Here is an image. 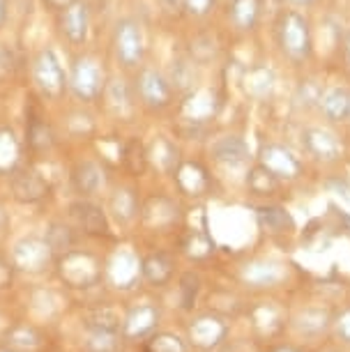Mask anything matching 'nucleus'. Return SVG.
<instances>
[{"mask_svg": "<svg viewBox=\"0 0 350 352\" xmlns=\"http://www.w3.org/2000/svg\"><path fill=\"white\" fill-rule=\"evenodd\" d=\"M111 76V58L107 51L85 46L67 53V81L69 99L85 106H97Z\"/></svg>", "mask_w": 350, "mask_h": 352, "instance_id": "obj_1", "label": "nucleus"}, {"mask_svg": "<svg viewBox=\"0 0 350 352\" xmlns=\"http://www.w3.org/2000/svg\"><path fill=\"white\" fill-rule=\"evenodd\" d=\"M28 81L30 90L51 109H58L69 99L67 63L63 60L56 44H42L30 53Z\"/></svg>", "mask_w": 350, "mask_h": 352, "instance_id": "obj_2", "label": "nucleus"}, {"mask_svg": "<svg viewBox=\"0 0 350 352\" xmlns=\"http://www.w3.org/2000/svg\"><path fill=\"white\" fill-rule=\"evenodd\" d=\"M107 53L113 63V69L134 74L148 60V35H145V25L141 19L134 14L118 16L111 25Z\"/></svg>", "mask_w": 350, "mask_h": 352, "instance_id": "obj_3", "label": "nucleus"}, {"mask_svg": "<svg viewBox=\"0 0 350 352\" xmlns=\"http://www.w3.org/2000/svg\"><path fill=\"white\" fill-rule=\"evenodd\" d=\"M28 162H42L49 159L61 145L56 120L51 116V106H46L35 92H28L23 106V129H21Z\"/></svg>", "mask_w": 350, "mask_h": 352, "instance_id": "obj_4", "label": "nucleus"}, {"mask_svg": "<svg viewBox=\"0 0 350 352\" xmlns=\"http://www.w3.org/2000/svg\"><path fill=\"white\" fill-rule=\"evenodd\" d=\"M223 99L221 92L215 85L201 83L194 90H189L187 95H182L175 104V118L180 124L182 136H194L198 131H206L221 113Z\"/></svg>", "mask_w": 350, "mask_h": 352, "instance_id": "obj_5", "label": "nucleus"}, {"mask_svg": "<svg viewBox=\"0 0 350 352\" xmlns=\"http://www.w3.org/2000/svg\"><path fill=\"white\" fill-rule=\"evenodd\" d=\"M274 39L283 60L290 65H305L314 53V28L302 10L286 8L276 16Z\"/></svg>", "mask_w": 350, "mask_h": 352, "instance_id": "obj_6", "label": "nucleus"}, {"mask_svg": "<svg viewBox=\"0 0 350 352\" xmlns=\"http://www.w3.org/2000/svg\"><path fill=\"white\" fill-rule=\"evenodd\" d=\"M131 83H134L138 109H141V113H148V116H153V118L173 111L177 99H180L175 88L171 85L166 72L155 63L145 60L141 67L131 74Z\"/></svg>", "mask_w": 350, "mask_h": 352, "instance_id": "obj_7", "label": "nucleus"}, {"mask_svg": "<svg viewBox=\"0 0 350 352\" xmlns=\"http://www.w3.org/2000/svg\"><path fill=\"white\" fill-rule=\"evenodd\" d=\"M97 111L109 122L124 127V124H134L138 113V102L134 83H131V74H124L120 69H111V76L107 81V88L102 92V99L97 104Z\"/></svg>", "mask_w": 350, "mask_h": 352, "instance_id": "obj_8", "label": "nucleus"}, {"mask_svg": "<svg viewBox=\"0 0 350 352\" xmlns=\"http://www.w3.org/2000/svg\"><path fill=\"white\" fill-rule=\"evenodd\" d=\"M51 19H54L58 44L65 46L67 53L90 46L92 30H95V12H92L90 0H74L69 8H65Z\"/></svg>", "mask_w": 350, "mask_h": 352, "instance_id": "obj_9", "label": "nucleus"}, {"mask_svg": "<svg viewBox=\"0 0 350 352\" xmlns=\"http://www.w3.org/2000/svg\"><path fill=\"white\" fill-rule=\"evenodd\" d=\"M99 111L97 106L78 104L74 99H67L56 109V129L61 136V143H92L102 131L99 124Z\"/></svg>", "mask_w": 350, "mask_h": 352, "instance_id": "obj_10", "label": "nucleus"}, {"mask_svg": "<svg viewBox=\"0 0 350 352\" xmlns=\"http://www.w3.org/2000/svg\"><path fill=\"white\" fill-rule=\"evenodd\" d=\"M56 274L67 288L85 290L104 278V261L90 249L74 247L56 258Z\"/></svg>", "mask_w": 350, "mask_h": 352, "instance_id": "obj_11", "label": "nucleus"}, {"mask_svg": "<svg viewBox=\"0 0 350 352\" xmlns=\"http://www.w3.org/2000/svg\"><path fill=\"white\" fill-rule=\"evenodd\" d=\"M10 263L14 272H23V274H44L46 270H51L56 265V251L51 249V244L46 242L44 235L30 232L23 235L10 247Z\"/></svg>", "mask_w": 350, "mask_h": 352, "instance_id": "obj_12", "label": "nucleus"}, {"mask_svg": "<svg viewBox=\"0 0 350 352\" xmlns=\"http://www.w3.org/2000/svg\"><path fill=\"white\" fill-rule=\"evenodd\" d=\"M69 187L78 198H97L109 189V168L97 155H81L69 164Z\"/></svg>", "mask_w": 350, "mask_h": 352, "instance_id": "obj_13", "label": "nucleus"}, {"mask_svg": "<svg viewBox=\"0 0 350 352\" xmlns=\"http://www.w3.org/2000/svg\"><path fill=\"white\" fill-rule=\"evenodd\" d=\"M67 221L78 230L83 237H113L111 230V217L107 205H102L97 198H74L67 205Z\"/></svg>", "mask_w": 350, "mask_h": 352, "instance_id": "obj_14", "label": "nucleus"}, {"mask_svg": "<svg viewBox=\"0 0 350 352\" xmlns=\"http://www.w3.org/2000/svg\"><path fill=\"white\" fill-rule=\"evenodd\" d=\"M8 184L19 205H39L51 196V180L37 168V162H25L8 177Z\"/></svg>", "mask_w": 350, "mask_h": 352, "instance_id": "obj_15", "label": "nucleus"}, {"mask_svg": "<svg viewBox=\"0 0 350 352\" xmlns=\"http://www.w3.org/2000/svg\"><path fill=\"white\" fill-rule=\"evenodd\" d=\"M256 164H261L263 168H267L272 175L279 180H297L305 173V162L300 155L286 143L279 141H265L261 145L259 155H256Z\"/></svg>", "mask_w": 350, "mask_h": 352, "instance_id": "obj_16", "label": "nucleus"}, {"mask_svg": "<svg viewBox=\"0 0 350 352\" xmlns=\"http://www.w3.org/2000/svg\"><path fill=\"white\" fill-rule=\"evenodd\" d=\"M300 143L318 164H336L343 157V141L329 124H307L300 131Z\"/></svg>", "mask_w": 350, "mask_h": 352, "instance_id": "obj_17", "label": "nucleus"}, {"mask_svg": "<svg viewBox=\"0 0 350 352\" xmlns=\"http://www.w3.org/2000/svg\"><path fill=\"white\" fill-rule=\"evenodd\" d=\"M240 90L249 102L256 104H270L279 88V76L272 65L267 63H256L252 67H244L240 74Z\"/></svg>", "mask_w": 350, "mask_h": 352, "instance_id": "obj_18", "label": "nucleus"}, {"mask_svg": "<svg viewBox=\"0 0 350 352\" xmlns=\"http://www.w3.org/2000/svg\"><path fill=\"white\" fill-rule=\"evenodd\" d=\"M210 162L226 170H240L249 164L252 152L240 134H219L208 141Z\"/></svg>", "mask_w": 350, "mask_h": 352, "instance_id": "obj_19", "label": "nucleus"}, {"mask_svg": "<svg viewBox=\"0 0 350 352\" xmlns=\"http://www.w3.org/2000/svg\"><path fill=\"white\" fill-rule=\"evenodd\" d=\"M173 180L177 191L187 198H203L212 189V173L208 170V166L201 159L194 157H182V162L177 164L173 173Z\"/></svg>", "mask_w": 350, "mask_h": 352, "instance_id": "obj_20", "label": "nucleus"}, {"mask_svg": "<svg viewBox=\"0 0 350 352\" xmlns=\"http://www.w3.org/2000/svg\"><path fill=\"white\" fill-rule=\"evenodd\" d=\"M107 212L118 226H131L141 217V196L134 184L120 182L107 189Z\"/></svg>", "mask_w": 350, "mask_h": 352, "instance_id": "obj_21", "label": "nucleus"}, {"mask_svg": "<svg viewBox=\"0 0 350 352\" xmlns=\"http://www.w3.org/2000/svg\"><path fill=\"white\" fill-rule=\"evenodd\" d=\"M25 162H28V152H25L21 129H17L10 120H0V177L8 180Z\"/></svg>", "mask_w": 350, "mask_h": 352, "instance_id": "obj_22", "label": "nucleus"}, {"mask_svg": "<svg viewBox=\"0 0 350 352\" xmlns=\"http://www.w3.org/2000/svg\"><path fill=\"white\" fill-rule=\"evenodd\" d=\"M104 278L116 288H131L141 278V258L129 249H118L104 261Z\"/></svg>", "mask_w": 350, "mask_h": 352, "instance_id": "obj_23", "label": "nucleus"}, {"mask_svg": "<svg viewBox=\"0 0 350 352\" xmlns=\"http://www.w3.org/2000/svg\"><path fill=\"white\" fill-rule=\"evenodd\" d=\"M182 162V152L177 148L175 138L168 134H155L153 141L148 143V164L162 175H171Z\"/></svg>", "mask_w": 350, "mask_h": 352, "instance_id": "obj_24", "label": "nucleus"}, {"mask_svg": "<svg viewBox=\"0 0 350 352\" xmlns=\"http://www.w3.org/2000/svg\"><path fill=\"white\" fill-rule=\"evenodd\" d=\"M316 111L327 124L350 122V88L348 85H325Z\"/></svg>", "mask_w": 350, "mask_h": 352, "instance_id": "obj_25", "label": "nucleus"}, {"mask_svg": "<svg viewBox=\"0 0 350 352\" xmlns=\"http://www.w3.org/2000/svg\"><path fill=\"white\" fill-rule=\"evenodd\" d=\"M226 23L235 35H252L261 25V3L259 0H228Z\"/></svg>", "mask_w": 350, "mask_h": 352, "instance_id": "obj_26", "label": "nucleus"}, {"mask_svg": "<svg viewBox=\"0 0 350 352\" xmlns=\"http://www.w3.org/2000/svg\"><path fill=\"white\" fill-rule=\"evenodd\" d=\"M201 69H203L201 65H196L189 58V53L184 51L180 56H175L164 72H166L171 85L175 88L177 97H182V95H187L189 90H194L196 85H201Z\"/></svg>", "mask_w": 350, "mask_h": 352, "instance_id": "obj_27", "label": "nucleus"}, {"mask_svg": "<svg viewBox=\"0 0 350 352\" xmlns=\"http://www.w3.org/2000/svg\"><path fill=\"white\" fill-rule=\"evenodd\" d=\"M177 205L173 198L168 196H153L145 203H141V221L148 226V228L155 230H166L168 226L175 223L177 219Z\"/></svg>", "mask_w": 350, "mask_h": 352, "instance_id": "obj_28", "label": "nucleus"}, {"mask_svg": "<svg viewBox=\"0 0 350 352\" xmlns=\"http://www.w3.org/2000/svg\"><path fill=\"white\" fill-rule=\"evenodd\" d=\"M175 272V256L168 251H153L141 258V278L150 285H166L173 278Z\"/></svg>", "mask_w": 350, "mask_h": 352, "instance_id": "obj_29", "label": "nucleus"}, {"mask_svg": "<svg viewBox=\"0 0 350 352\" xmlns=\"http://www.w3.org/2000/svg\"><path fill=\"white\" fill-rule=\"evenodd\" d=\"M120 168H124V173H129L131 177H141L143 173L150 168V164H148V143H143L141 136L124 138Z\"/></svg>", "mask_w": 350, "mask_h": 352, "instance_id": "obj_30", "label": "nucleus"}, {"mask_svg": "<svg viewBox=\"0 0 350 352\" xmlns=\"http://www.w3.org/2000/svg\"><path fill=\"white\" fill-rule=\"evenodd\" d=\"M187 53L189 58L201 67L212 65L221 53V46L217 42V37L212 35V30H201L187 42Z\"/></svg>", "mask_w": 350, "mask_h": 352, "instance_id": "obj_31", "label": "nucleus"}, {"mask_svg": "<svg viewBox=\"0 0 350 352\" xmlns=\"http://www.w3.org/2000/svg\"><path fill=\"white\" fill-rule=\"evenodd\" d=\"M325 90L320 78L316 76H305L300 78L293 90V106L300 113H311L318 109V102H320V95Z\"/></svg>", "mask_w": 350, "mask_h": 352, "instance_id": "obj_32", "label": "nucleus"}, {"mask_svg": "<svg viewBox=\"0 0 350 352\" xmlns=\"http://www.w3.org/2000/svg\"><path fill=\"white\" fill-rule=\"evenodd\" d=\"M44 237H46V242L51 244V249L56 251V256L78 247V230L69 221H61V219H56V221H51L46 226Z\"/></svg>", "mask_w": 350, "mask_h": 352, "instance_id": "obj_33", "label": "nucleus"}, {"mask_svg": "<svg viewBox=\"0 0 350 352\" xmlns=\"http://www.w3.org/2000/svg\"><path fill=\"white\" fill-rule=\"evenodd\" d=\"M226 334V327L219 318H212V316H203L191 324V341L201 348H212L217 345Z\"/></svg>", "mask_w": 350, "mask_h": 352, "instance_id": "obj_34", "label": "nucleus"}, {"mask_svg": "<svg viewBox=\"0 0 350 352\" xmlns=\"http://www.w3.org/2000/svg\"><path fill=\"white\" fill-rule=\"evenodd\" d=\"M247 187L256 196H272L279 191L281 180L276 175H272L267 168H263L261 164H254L247 170Z\"/></svg>", "mask_w": 350, "mask_h": 352, "instance_id": "obj_35", "label": "nucleus"}, {"mask_svg": "<svg viewBox=\"0 0 350 352\" xmlns=\"http://www.w3.org/2000/svg\"><path fill=\"white\" fill-rule=\"evenodd\" d=\"M157 318H160V311H157L153 304H138L136 309H131V314L124 320V327H127L129 336H143L145 331H150L155 327Z\"/></svg>", "mask_w": 350, "mask_h": 352, "instance_id": "obj_36", "label": "nucleus"}, {"mask_svg": "<svg viewBox=\"0 0 350 352\" xmlns=\"http://www.w3.org/2000/svg\"><path fill=\"white\" fill-rule=\"evenodd\" d=\"M259 221L263 226V230H267V232H286L293 228V219H290V214L283 208H276V205L261 208Z\"/></svg>", "mask_w": 350, "mask_h": 352, "instance_id": "obj_37", "label": "nucleus"}, {"mask_svg": "<svg viewBox=\"0 0 350 352\" xmlns=\"http://www.w3.org/2000/svg\"><path fill=\"white\" fill-rule=\"evenodd\" d=\"M279 276H281V270H279V265H274V263H252L244 270V281L256 283V285L274 283Z\"/></svg>", "mask_w": 350, "mask_h": 352, "instance_id": "obj_38", "label": "nucleus"}, {"mask_svg": "<svg viewBox=\"0 0 350 352\" xmlns=\"http://www.w3.org/2000/svg\"><path fill=\"white\" fill-rule=\"evenodd\" d=\"M219 8V0H184V19L196 23L208 21Z\"/></svg>", "mask_w": 350, "mask_h": 352, "instance_id": "obj_39", "label": "nucleus"}, {"mask_svg": "<svg viewBox=\"0 0 350 352\" xmlns=\"http://www.w3.org/2000/svg\"><path fill=\"white\" fill-rule=\"evenodd\" d=\"M184 254L191 256V258H206L212 254V242L206 232H191L184 242Z\"/></svg>", "mask_w": 350, "mask_h": 352, "instance_id": "obj_40", "label": "nucleus"}, {"mask_svg": "<svg viewBox=\"0 0 350 352\" xmlns=\"http://www.w3.org/2000/svg\"><path fill=\"white\" fill-rule=\"evenodd\" d=\"M157 10L166 21H182L184 19V0H157Z\"/></svg>", "mask_w": 350, "mask_h": 352, "instance_id": "obj_41", "label": "nucleus"}, {"mask_svg": "<svg viewBox=\"0 0 350 352\" xmlns=\"http://www.w3.org/2000/svg\"><path fill=\"white\" fill-rule=\"evenodd\" d=\"M150 352H184V345L173 334H160L155 341H150Z\"/></svg>", "mask_w": 350, "mask_h": 352, "instance_id": "obj_42", "label": "nucleus"}, {"mask_svg": "<svg viewBox=\"0 0 350 352\" xmlns=\"http://www.w3.org/2000/svg\"><path fill=\"white\" fill-rule=\"evenodd\" d=\"M198 276L196 274H184L182 278H180V295H182V307L184 309H189L191 304H194V300H196V292H198Z\"/></svg>", "mask_w": 350, "mask_h": 352, "instance_id": "obj_43", "label": "nucleus"}, {"mask_svg": "<svg viewBox=\"0 0 350 352\" xmlns=\"http://www.w3.org/2000/svg\"><path fill=\"white\" fill-rule=\"evenodd\" d=\"M19 69L17 58L12 56V51H0V83H8L14 78Z\"/></svg>", "mask_w": 350, "mask_h": 352, "instance_id": "obj_44", "label": "nucleus"}, {"mask_svg": "<svg viewBox=\"0 0 350 352\" xmlns=\"http://www.w3.org/2000/svg\"><path fill=\"white\" fill-rule=\"evenodd\" d=\"M261 3V21L263 19H270V21H276V16L286 10V0H259Z\"/></svg>", "mask_w": 350, "mask_h": 352, "instance_id": "obj_45", "label": "nucleus"}, {"mask_svg": "<svg viewBox=\"0 0 350 352\" xmlns=\"http://www.w3.org/2000/svg\"><path fill=\"white\" fill-rule=\"evenodd\" d=\"M37 3H39V8L44 10V14L56 16L58 12H63L65 8H69L74 0H37Z\"/></svg>", "mask_w": 350, "mask_h": 352, "instance_id": "obj_46", "label": "nucleus"}, {"mask_svg": "<svg viewBox=\"0 0 350 352\" xmlns=\"http://www.w3.org/2000/svg\"><path fill=\"white\" fill-rule=\"evenodd\" d=\"M12 276H14V267H12L10 258H0V288L10 285Z\"/></svg>", "mask_w": 350, "mask_h": 352, "instance_id": "obj_47", "label": "nucleus"}, {"mask_svg": "<svg viewBox=\"0 0 350 352\" xmlns=\"http://www.w3.org/2000/svg\"><path fill=\"white\" fill-rule=\"evenodd\" d=\"M339 49H341L343 63H346V67H348V72H350V28L343 30L341 42H339Z\"/></svg>", "mask_w": 350, "mask_h": 352, "instance_id": "obj_48", "label": "nucleus"}, {"mask_svg": "<svg viewBox=\"0 0 350 352\" xmlns=\"http://www.w3.org/2000/svg\"><path fill=\"white\" fill-rule=\"evenodd\" d=\"M10 10H12V3H10V0H0V35H3V30H5V28H8Z\"/></svg>", "mask_w": 350, "mask_h": 352, "instance_id": "obj_49", "label": "nucleus"}, {"mask_svg": "<svg viewBox=\"0 0 350 352\" xmlns=\"http://www.w3.org/2000/svg\"><path fill=\"white\" fill-rule=\"evenodd\" d=\"M339 334L350 343V309L339 318Z\"/></svg>", "mask_w": 350, "mask_h": 352, "instance_id": "obj_50", "label": "nucleus"}, {"mask_svg": "<svg viewBox=\"0 0 350 352\" xmlns=\"http://www.w3.org/2000/svg\"><path fill=\"white\" fill-rule=\"evenodd\" d=\"M320 0H286V8H295V10H309L316 8Z\"/></svg>", "mask_w": 350, "mask_h": 352, "instance_id": "obj_51", "label": "nucleus"}, {"mask_svg": "<svg viewBox=\"0 0 350 352\" xmlns=\"http://www.w3.org/2000/svg\"><path fill=\"white\" fill-rule=\"evenodd\" d=\"M0 352H12V350H5V348H0Z\"/></svg>", "mask_w": 350, "mask_h": 352, "instance_id": "obj_52", "label": "nucleus"}, {"mask_svg": "<svg viewBox=\"0 0 350 352\" xmlns=\"http://www.w3.org/2000/svg\"><path fill=\"white\" fill-rule=\"evenodd\" d=\"M281 352H293V350H281Z\"/></svg>", "mask_w": 350, "mask_h": 352, "instance_id": "obj_53", "label": "nucleus"}]
</instances>
